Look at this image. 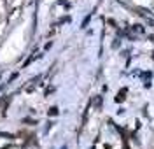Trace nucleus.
Masks as SVG:
<instances>
[{
  "label": "nucleus",
  "instance_id": "nucleus-1",
  "mask_svg": "<svg viewBox=\"0 0 154 149\" xmlns=\"http://www.w3.org/2000/svg\"><path fill=\"white\" fill-rule=\"evenodd\" d=\"M49 114H51V116H54V114H58V109H56V107H53V109L49 110Z\"/></svg>",
  "mask_w": 154,
  "mask_h": 149
}]
</instances>
